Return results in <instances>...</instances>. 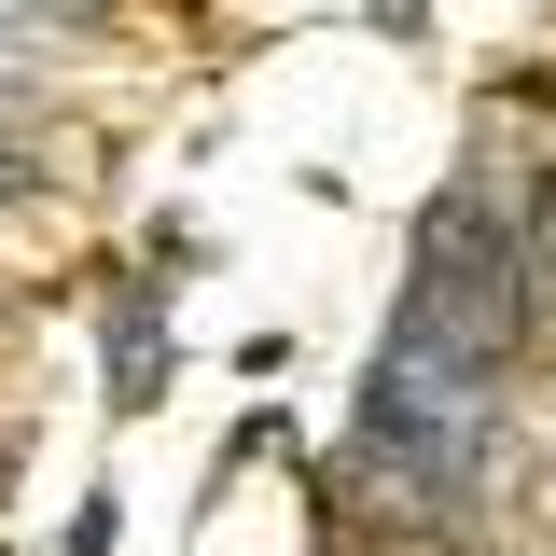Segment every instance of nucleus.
Masks as SVG:
<instances>
[{"instance_id": "1", "label": "nucleus", "mask_w": 556, "mask_h": 556, "mask_svg": "<svg viewBox=\"0 0 556 556\" xmlns=\"http://www.w3.org/2000/svg\"><path fill=\"white\" fill-rule=\"evenodd\" d=\"M515 320H529V237H515L486 195H445L431 223H417V278H404V306H390V334L501 376Z\"/></svg>"}, {"instance_id": "2", "label": "nucleus", "mask_w": 556, "mask_h": 556, "mask_svg": "<svg viewBox=\"0 0 556 556\" xmlns=\"http://www.w3.org/2000/svg\"><path fill=\"white\" fill-rule=\"evenodd\" d=\"M98 334H112V404H153V390H167V306H153V292H112V320H98Z\"/></svg>"}]
</instances>
